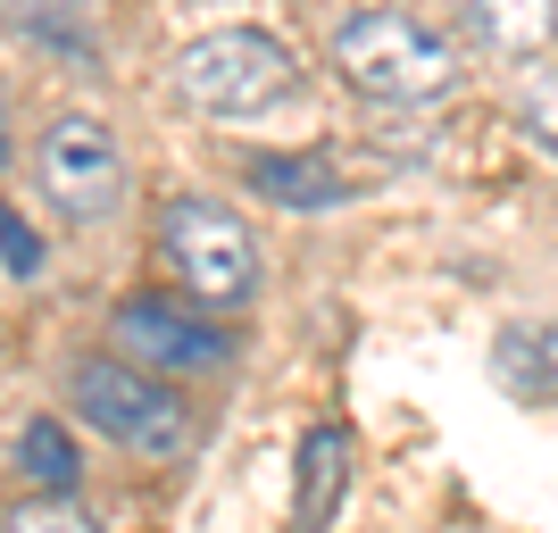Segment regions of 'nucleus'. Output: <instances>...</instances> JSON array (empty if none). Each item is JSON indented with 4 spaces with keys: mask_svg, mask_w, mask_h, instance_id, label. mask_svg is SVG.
<instances>
[{
    "mask_svg": "<svg viewBox=\"0 0 558 533\" xmlns=\"http://www.w3.org/2000/svg\"><path fill=\"white\" fill-rule=\"evenodd\" d=\"M342 492H350V434H342V425H317V434L301 441V492H292V517L317 533L333 509H342Z\"/></svg>",
    "mask_w": 558,
    "mask_h": 533,
    "instance_id": "9d476101",
    "label": "nucleus"
},
{
    "mask_svg": "<svg viewBox=\"0 0 558 533\" xmlns=\"http://www.w3.org/2000/svg\"><path fill=\"white\" fill-rule=\"evenodd\" d=\"M333 75L375 109H425L459 84V50L409 9H350L333 25Z\"/></svg>",
    "mask_w": 558,
    "mask_h": 533,
    "instance_id": "f257e3e1",
    "label": "nucleus"
},
{
    "mask_svg": "<svg viewBox=\"0 0 558 533\" xmlns=\"http://www.w3.org/2000/svg\"><path fill=\"white\" fill-rule=\"evenodd\" d=\"M492 375H500L517 400H558V325H525V317L500 325Z\"/></svg>",
    "mask_w": 558,
    "mask_h": 533,
    "instance_id": "1a4fd4ad",
    "label": "nucleus"
},
{
    "mask_svg": "<svg viewBox=\"0 0 558 533\" xmlns=\"http://www.w3.org/2000/svg\"><path fill=\"white\" fill-rule=\"evenodd\" d=\"M466 34L492 59H542L558 34V0H466Z\"/></svg>",
    "mask_w": 558,
    "mask_h": 533,
    "instance_id": "6e6552de",
    "label": "nucleus"
},
{
    "mask_svg": "<svg viewBox=\"0 0 558 533\" xmlns=\"http://www.w3.org/2000/svg\"><path fill=\"white\" fill-rule=\"evenodd\" d=\"M34 184L59 217L75 226H100V217L125 201V142L100 125L93 109H59L34 142Z\"/></svg>",
    "mask_w": 558,
    "mask_h": 533,
    "instance_id": "39448f33",
    "label": "nucleus"
},
{
    "mask_svg": "<svg viewBox=\"0 0 558 533\" xmlns=\"http://www.w3.org/2000/svg\"><path fill=\"white\" fill-rule=\"evenodd\" d=\"M68 400L93 434H109L117 450H142V459H184L192 441H201L192 400L175 384H159L150 367H134V359H75Z\"/></svg>",
    "mask_w": 558,
    "mask_h": 533,
    "instance_id": "f03ea898",
    "label": "nucleus"
},
{
    "mask_svg": "<svg viewBox=\"0 0 558 533\" xmlns=\"http://www.w3.org/2000/svg\"><path fill=\"white\" fill-rule=\"evenodd\" d=\"M517 125L534 134L542 159H558V68H534V75H525V93H517Z\"/></svg>",
    "mask_w": 558,
    "mask_h": 533,
    "instance_id": "f8f14e48",
    "label": "nucleus"
},
{
    "mask_svg": "<svg viewBox=\"0 0 558 533\" xmlns=\"http://www.w3.org/2000/svg\"><path fill=\"white\" fill-rule=\"evenodd\" d=\"M109 334H117V359H134L150 375H209L233 359L217 325H201L184 301H159V292H125L109 308Z\"/></svg>",
    "mask_w": 558,
    "mask_h": 533,
    "instance_id": "423d86ee",
    "label": "nucleus"
},
{
    "mask_svg": "<svg viewBox=\"0 0 558 533\" xmlns=\"http://www.w3.org/2000/svg\"><path fill=\"white\" fill-rule=\"evenodd\" d=\"M9 533H100V525L75 509L68 492H43V500H25V509L9 517Z\"/></svg>",
    "mask_w": 558,
    "mask_h": 533,
    "instance_id": "ddd939ff",
    "label": "nucleus"
},
{
    "mask_svg": "<svg viewBox=\"0 0 558 533\" xmlns=\"http://www.w3.org/2000/svg\"><path fill=\"white\" fill-rule=\"evenodd\" d=\"M292 84H301L292 50L258 25H217V34H192L175 50V93L209 117H258L276 100H292Z\"/></svg>",
    "mask_w": 558,
    "mask_h": 533,
    "instance_id": "20e7f679",
    "label": "nucleus"
},
{
    "mask_svg": "<svg viewBox=\"0 0 558 533\" xmlns=\"http://www.w3.org/2000/svg\"><path fill=\"white\" fill-rule=\"evenodd\" d=\"M17 467H25L43 492H75L84 450H75V434H68L59 417H25V425H17Z\"/></svg>",
    "mask_w": 558,
    "mask_h": 533,
    "instance_id": "9b49d317",
    "label": "nucleus"
},
{
    "mask_svg": "<svg viewBox=\"0 0 558 533\" xmlns=\"http://www.w3.org/2000/svg\"><path fill=\"white\" fill-rule=\"evenodd\" d=\"M0 167H9V100H0Z\"/></svg>",
    "mask_w": 558,
    "mask_h": 533,
    "instance_id": "2eb2a0df",
    "label": "nucleus"
},
{
    "mask_svg": "<svg viewBox=\"0 0 558 533\" xmlns=\"http://www.w3.org/2000/svg\"><path fill=\"white\" fill-rule=\"evenodd\" d=\"M242 175H251L258 201H276V209H292V217H317V209H342L350 201V175L326 150H251Z\"/></svg>",
    "mask_w": 558,
    "mask_h": 533,
    "instance_id": "0eeeda50",
    "label": "nucleus"
},
{
    "mask_svg": "<svg viewBox=\"0 0 558 533\" xmlns=\"http://www.w3.org/2000/svg\"><path fill=\"white\" fill-rule=\"evenodd\" d=\"M159 258L175 267V283H184L201 308L258 301V276H267L258 233L242 226L226 201H209V192H175V201L159 209Z\"/></svg>",
    "mask_w": 558,
    "mask_h": 533,
    "instance_id": "7ed1b4c3",
    "label": "nucleus"
},
{
    "mask_svg": "<svg viewBox=\"0 0 558 533\" xmlns=\"http://www.w3.org/2000/svg\"><path fill=\"white\" fill-rule=\"evenodd\" d=\"M0 267H9V276H43V233L25 226L17 209H9V201H0Z\"/></svg>",
    "mask_w": 558,
    "mask_h": 533,
    "instance_id": "4468645a",
    "label": "nucleus"
}]
</instances>
